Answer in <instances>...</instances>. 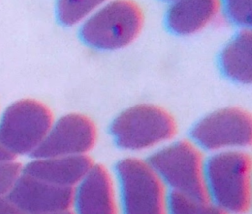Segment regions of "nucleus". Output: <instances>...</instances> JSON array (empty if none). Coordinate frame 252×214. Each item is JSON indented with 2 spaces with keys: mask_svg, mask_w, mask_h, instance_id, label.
<instances>
[{
  "mask_svg": "<svg viewBox=\"0 0 252 214\" xmlns=\"http://www.w3.org/2000/svg\"><path fill=\"white\" fill-rule=\"evenodd\" d=\"M207 196L223 211L244 212L250 204V158L239 150L220 151L203 165Z\"/></svg>",
  "mask_w": 252,
  "mask_h": 214,
  "instance_id": "f257e3e1",
  "label": "nucleus"
},
{
  "mask_svg": "<svg viewBox=\"0 0 252 214\" xmlns=\"http://www.w3.org/2000/svg\"><path fill=\"white\" fill-rule=\"evenodd\" d=\"M143 25V13L132 0H113L82 26L81 39L91 47L112 50L131 43Z\"/></svg>",
  "mask_w": 252,
  "mask_h": 214,
  "instance_id": "f03ea898",
  "label": "nucleus"
},
{
  "mask_svg": "<svg viewBox=\"0 0 252 214\" xmlns=\"http://www.w3.org/2000/svg\"><path fill=\"white\" fill-rule=\"evenodd\" d=\"M147 163L171 191L208 198L204 186V164L199 150L192 143L182 140L166 145L153 153Z\"/></svg>",
  "mask_w": 252,
  "mask_h": 214,
  "instance_id": "7ed1b4c3",
  "label": "nucleus"
},
{
  "mask_svg": "<svg viewBox=\"0 0 252 214\" xmlns=\"http://www.w3.org/2000/svg\"><path fill=\"white\" fill-rule=\"evenodd\" d=\"M110 133L118 146L143 150L171 138L175 123L160 107L139 104L120 113L112 122Z\"/></svg>",
  "mask_w": 252,
  "mask_h": 214,
  "instance_id": "20e7f679",
  "label": "nucleus"
},
{
  "mask_svg": "<svg viewBox=\"0 0 252 214\" xmlns=\"http://www.w3.org/2000/svg\"><path fill=\"white\" fill-rule=\"evenodd\" d=\"M52 125V115L42 103L24 99L11 104L0 120V145L14 154H31Z\"/></svg>",
  "mask_w": 252,
  "mask_h": 214,
  "instance_id": "39448f33",
  "label": "nucleus"
},
{
  "mask_svg": "<svg viewBox=\"0 0 252 214\" xmlns=\"http://www.w3.org/2000/svg\"><path fill=\"white\" fill-rule=\"evenodd\" d=\"M116 177L123 214H165L163 184L147 162L123 159L116 166Z\"/></svg>",
  "mask_w": 252,
  "mask_h": 214,
  "instance_id": "423d86ee",
  "label": "nucleus"
},
{
  "mask_svg": "<svg viewBox=\"0 0 252 214\" xmlns=\"http://www.w3.org/2000/svg\"><path fill=\"white\" fill-rule=\"evenodd\" d=\"M190 134L204 149L235 150L251 143V117L238 108L218 110L200 120L192 128Z\"/></svg>",
  "mask_w": 252,
  "mask_h": 214,
  "instance_id": "0eeeda50",
  "label": "nucleus"
},
{
  "mask_svg": "<svg viewBox=\"0 0 252 214\" xmlns=\"http://www.w3.org/2000/svg\"><path fill=\"white\" fill-rule=\"evenodd\" d=\"M94 123L81 114H68L51 125L41 143L30 154L34 158L85 155L94 144Z\"/></svg>",
  "mask_w": 252,
  "mask_h": 214,
  "instance_id": "6e6552de",
  "label": "nucleus"
},
{
  "mask_svg": "<svg viewBox=\"0 0 252 214\" xmlns=\"http://www.w3.org/2000/svg\"><path fill=\"white\" fill-rule=\"evenodd\" d=\"M8 199L22 214L61 211L72 204L73 189L23 173L9 191Z\"/></svg>",
  "mask_w": 252,
  "mask_h": 214,
  "instance_id": "1a4fd4ad",
  "label": "nucleus"
},
{
  "mask_svg": "<svg viewBox=\"0 0 252 214\" xmlns=\"http://www.w3.org/2000/svg\"><path fill=\"white\" fill-rule=\"evenodd\" d=\"M76 186L73 201L78 214H116L112 182L104 168L92 165Z\"/></svg>",
  "mask_w": 252,
  "mask_h": 214,
  "instance_id": "9d476101",
  "label": "nucleus"
},
{
  "mask_svg": "<svg viewBox=\"0 0 252 214\" xmlns=\"http://www.w3.org/2000/svg\"><path fill=\"white\" fill-rule=\"evenodd\" d=\"M91 166L92 162L86 155L36 158L25 166L23 173L55 186L72 188Z\"/></svg>",
  "mask_w": 252,
  "mask_h": 214,
  "instance_id": "9b49d317",
  "label": "nucleus"
},
{
  "mask_svg": "<svg viewBox=\"0 0 252 214\" xmlns=\"http://www.w3.org/2000/svg\"><path fill=\"white\" fill-rule=\"evenodd\" d=\"M220 7V0H176L166 11L165 25L175 34H191L207 26Z\"/></svg>",
  "mask_w": 252,
  "mask_h": 214,
  "instance_id": "f8f14e48",
  "label": "nucleus"
},
{
  "mask_svg": "<svg viewBox=\"0 0 252 214\" xmlns=\"http://www.w3.org/2000/svg\"><path fill=\"white\" fill-rule=\"evenodd\" d=\"M222 73L240 83L252 80V34L249 28L238 32L222 49L220 56Z\"/></svg>",
  "mask_w": 252,
  "mask_h": 214,
  "instance_id": "ddd939ff",
  "label": "nucleus"
},
{
  "mask_svg": "<svg viewBox=\"0 0 252 214\" xmlns=\"http://www.w3.org/2000/svg\"><path fill=\"white\" fill-rule=\"evenodd\" d=\"M169 214H225L208 198L202 199L171 191L166 199Z\"/></svg>",
  "mask_w": 252,
  "mask_h": 214,
  "instance_id": "4468645a",
  "label": "nucleus"
},
{
  "mask_svg": "<svg viewBox=\"0 0 252 214\" xmlns=\"http://www.w3.org/2000/svg\"><path fill=\"white\" fill-rule=\"evenodd\" d=\"M106 0H56V17L63 26H73Z\"/></svg>",
  "mask_w": 252,
  "mask_h": 214,
  "instance_id": "2eb2a0df",
  "label": "nucleus"
},
{
  "mask_svg": "<svg viewBox=\"0 0 252 214\" xmlns=\"http://www.w3.org/2000/svg\"><path fill=\"white\" fill-rule=\"evenodd\" d=\"M225 15L234 25L250 28L252 23V0H220Z\"/></svg>",
  "mask_w": 252,
  "mask_h": 214,
  "instance_id": "dca6fc26",
  "label": "nucleus"
},
{
  "mask_svg": "<svg viewBox=\"0 0 252 214\" xmlns=\"http://www.w3.org/2000/svg\"><path fill=\"white\" fill-rule=\"evenodd\" d=\"M21 165L16 162H0V195L11 190L20 176Z\"/></svg>",
  "mask_w": 252,
  "mask_h": 214,
  "instance_id": "f3484780",
  "label": "nucleus"
},
{
  "mask_svg": "<svg viewBox=\"0 0 252 214\" xmlns=\"http://www.w3.org/2000/svg\"><path fill=\"white\" fill-rule=\"evenodd\" d=\"M0 214H22L8 198L0 197Z\"/></svg>",
  "mask_w": 252,
  "mask_h": 214,
  "instance_id": "a211bd4d",
  "label": "nucleus"
},
{
  "mask_svg": "<svg viewBox=\"0 0 252 214\" xmlns=\"http://www.w3.org/2000/svg\"><path fill=\"white\" fill-rule=\"evenodd\" d=\"M15 158V155L6 150L4 147L0 145V162H6V161H12Z\"/></svg>",
  "mask_w": 252,
  "mask_h": 214,
  "instance_id": "6ab92c4d",
  "label": "nucleus"
},
{
  "mask_svg": "<svg viewBox=\"0 0 252 214\" xmlns=\"http://www.w3.org/2000/svg\"><path fill=\"white\" fill-rule=\"evenodd\" d=\"M34 214H73L68 209L61 211H53V212H43V213H34Z\"/></svg>",
  "mask_w": 252,
  "mask_h": 214,
  "instance_id": "aec40b11",
  "label": "nucleus"
},
{
  "mask_svg": "<svg viewBox=\"0 0 252 214\" xmlns=\"http://www.w3.org/2000/svg\"><path fill=\"white\" fill-rule=\"evenodd\" d=\"M163 1H176V0H163Z\"/></svg>",
  "mask_w": 252,
  "mask_h": 214,
  "instance_id": "412c9836",
  "label": "nucleus"
}]
</instances>
